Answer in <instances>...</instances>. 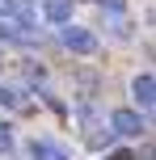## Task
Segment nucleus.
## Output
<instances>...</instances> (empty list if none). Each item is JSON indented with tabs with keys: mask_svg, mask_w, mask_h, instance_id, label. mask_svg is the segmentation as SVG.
Returning <instances> with one entry per match:
<instances>
[{
	"mask_svg": "<svg viewBox=\"0 0 156 160\" xmlns=\"http://www.w3.org/2000/svg\"><path fill=\"white\" fill-rule=\"evenodd\" d=\"M63 47L76 55H93L97 51V34H89L84 25H63Z\"/></svg>",
	"mask_w": 156,
	"mask_h": 160,
	"instance_id": "1",
	"label": "nucleus"
},
{
	"mask_svg": "<svg viewBox=\"0 0 156 160\" xmlns=\"http://www.w3.org/2000/svg\"><path fill=\"white\" fill-rule=\"evenodd\" d=\"M110 131L131 139V135H139V131H143V118H139L135 110H114V114H110Z\"/></svg>",
	"mask_w": 156,
	"mask_h": 160,
	"instance_id": "2",
	"label": "nucleus"
},
{
	"mask_svg": "<svg viewBox=\"0 0 156 160\" xmlns=\"http://www.w3.org/2000/svg\"><path fill=\"white\" fill-rule=\"evenodd\" d=\"M131 93H135V101H139V110H152V101H156V80H152V72L135 76Z\"/></svg>",
	"mask_w": 156,
	"mask_h": 160,
	"instance_id": "3",
	"label": "nucleus"
},
{
	"mask_svg": "<svg viewBox=\"0 0 156 160\" xmlns=\"http://www.w3.org/2000/svg\"><path fill=\"white\" fill-rule=\"evenodd\" d=\"M42 13L51 25H68L72 21V0H42Z\"/></svg>",
	"mask_w": 156,
	"mask_h": 160,
	"instance_id": "4",
	"label": "nucleus"
},
{
	"mask_svg": "<svg viewBox=\"0 0 156 160\" xmlns=\"http://www.w3.org/2000/svg\"><path fill=\"white\" fill-rule=\"evenodd\" d=\"M30 156L34 160H72L59 143H51V139H34V143H30Z\"/></svg>",
	"mask_w": 156,
	"mask_h": 160,
	"instance_id": "5",
	"label": "nucleus"
},
{
	"mask_svg": "<svg viewBox=\"0 0 156 160\" xmlns=\"http://www.w3.org/2000/svg\"><path fill=\"white\" fill-rule=\"evenodd\" d=\"M93 4H101V8H110V13H127V0H93Z\"/></svg>",
	"mask_w": 156,
	"mask_h": 160,
	"instance_id": "6",
	"label": "nucleus"
},
{
	"mask_svg": "<svg viewBox=\"0 0 156 160\" xmlns=\"http://www.w3.org/2000/svg\"><path fill=\"white\" fill-rule=\"evenodd\" d=\"M0 105H17V93H8V88H0Z\"/></svg>",
	"mask_w": 156,
	"mask_h": 160,
	"instance_id": "7",
	"label": "nucleus"
},
{
	"mask_svg": "<svg viewBox=\"0 0 156 160\" xmlns=\"http://www.w3.org/2000/svg\"><path fill=\"white\" fill-rule=\"evenodd\" d=\"M114 160H135V156L131 152H114Z\"/></svg>",
	"mask_w": 156,
	"mask_h": 160,
	"instance_id": "8",
	"label": "nucleus"
}]
</instances>
